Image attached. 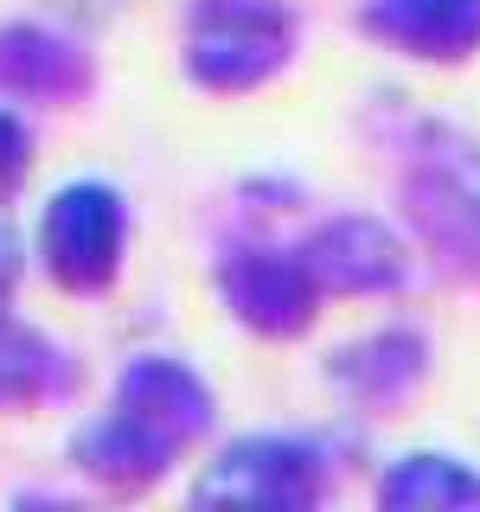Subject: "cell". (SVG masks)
Segmentation results:
<instances>
[{
	"label": "cell",
	"instance_id": "10",
	"mask_svg": "<svg viewBox=\"0 0 480 512\" xmlns=\"http://www.w3.org/2000/svg\"><path fill=\"white\" fill-rule=\"evenodd\" d=\"M416 378H423V340L404 333V327H384V333L346 346L340 359H333V384H340L346 397H359V404H391Z\"/></svg>",
	"mask_w": 480,
	"mask_h": 512
},
{
	"label": "cell",
	"instance_id": "12",
	"mask_svg": "<svg viewBox=\"0 0 480 512\" xmlns=\"http://www.w3.org/2000/svg\"><path fill=\"white\" fill-rule=\"evenodd\" d=\"M52 384V346L39 333L0 320V404H26Z\"/></svg>",
	"mask_w": 480,
	"mask_h": 512
},
{
	"label": "cell",
	"instance_id": "9",
	"mask_svg": "<svg viewBox=\"0 0 480 512\" xmlns=\"http://www.w3.org/2000/svg\"><path fill=\"white\" fill-rule=\"evenodd\" d=\"M90 84V64L84 52H71L64 39H52L45 26H7L0 32V90L13 96H77Z\"/></svg>",
	"mask_w": 480,
	"mask_h": 512
},
{
	"label": "cell",
	"instance_id": "7",
	"mask_svg": "<svg viewBox=\"0 0 480 512\" xmlns=\"http://www.w3.org/2000/svg\"><path fill=\"white\" fill-rule=\"evenodd\" d=\"M416 218L455 263L480 269V148H442L410 186Z\"/></svg>",
	"mask_w": 480,
	"mask_h": 512
},
{
	"label": "cell",
	"instance_id": "2",
	"mask_svg": "<svg viewBox=\"0 0 480 512\" xmlns=\"http://www.w3.org/2000/svg\"><path fill=\"white\" fill-rule=\"evenodd\" d=\"M122 237H128L122 199L109 186H96V180H77L45 205L39 256H45V269H52L58 288L96 295V288H109L116 269H122Z\"/></svg>",
	"mask_w": 480,
	"mask_h": 512
},
{
	"label": "cell",
	"instance_id": "3",
	"mask_svg": "<svg viewBox=\"0 0 480 512\" xmlns=\"http://www.w3.org/2000/svg\"><path fill=\"white\" fill-rule=\"evenodd\" d=\"M224 282V301L237 308V320L256 333H301L314 320V301H320V282L308 276V263H301V250H231L218 269Z\"/></svg>",
	"mask_w": 480,
	"mask_h": 512
},
{
	"label": "cell",
	"instance_id": "8",
	"mask_svg": "<svg viewBox=\"0 0 480 512\" xmlns=\"http://www.w3.org/2000/svg\"><path fill=\"white\" fill-rule=\"evenodd\" d=\"M359 26L429 64H455L480 52V0H372Z\"/></svg>",
	"mask_w": 480,
	"mask_h": 512
},
{
	"label": "cell",
	"instance_id": "13",
	"mask_svg": "<svg viewBox=\"0 0 480 512\" xmlns=\"http://www.w3.org/2000/svg\"><path fill=\"white\" fill-rule=\"evenodd\" d=\"M26 154H32V141H26L20 116H13V109H0V192H13V186H20Z\"/></svg>",
	"mask_w": 480,
	"mask_h": 512
},
{
	"label": "cell",
	"instance_id": "1",
	"mask_svg": "<svg viewBox=\"0 0 480 512\" xmlns=\"http://www.w3.org/2000/svg\"><path fill=\"white\" fill-rule=\"evenodd\" d=\"M295 20L282 0H199L186 20V71L205 90H250L288 58Z\"/></svg>",
	"mask_w": 480,
	"mask_h": 512
},
{
	"label": "cell",
	"instance_id": "11",
	"mask_svg": "<svg viewBox=\"0 0 480 512\" xmlns=\"http://www.w3.org/2000/svg\"><path fill=\"white\" fill-rule=\"evenodd\" d=\"M378 500L397 512L404 506H480V474L448 455H404L378 480Z\"/></svg>",
	"mask_w": 480,
	"mask_h": 512
},
{
	"label": "cell",
	"instance_id": "6",
	"mask_svg": "<svg viewBox=\"0 0 480 512\" xmlns=\"http://www.w3.org/2000/svg\"><path fill=\"white\" fill-rule=\"evenodd\" d=\"M116 410L135 429H148L167 455H180V448L212 423V391L173 359H135L116 384Z\"/></svg>",
	"mask_w": 480,
	"mask_h": 512
},
{
	"label": "cell",
	"instance_id": "14",
	"mask_svg": "<svg viewBox=\"0 0 480 512\" xmlns=\"http://www.w3.org/2000/svg\"><path fill=\"white\" fill-rule=\"evenodd\" d=\"M13 276H20V237H13L7 224H0V295L13 288Z\"/></svg>",
	"mask_w": 480,
	"mask_h": 512
},
{
	"label": "cell",
	"instance_id": "4",
	"mask_svg": "<svg viewBox=\"0 0 480 512\" xmlns=\"http://www.w3.org/2000/svg\"><path fill=\"white\" fill-rule=\"evenodd\" d=\"M320 493V455L308 442H237L218 455L212 474H199V500H231V506H308Z\"/></svg>",
	"mask_w": 480,
	"mask_h": 512
},
{
	"label": "cell",
	"instance_id": "5",
	"mask_svg": "<svg viewBox=\"0 0 480 512\" xmlns=\"http://www.w3.org/2000/svg\"><path fill=\"white\" fill-rule=\"evenodd\" d=\"M301 263L320 295H378L410 276V256L378 218H333L301 244Z\"/></svg>",
	"mask_w": 480,
	"mask_h": 512
}]
</instances>
